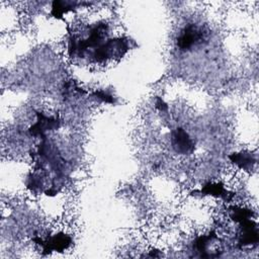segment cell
Returning a JSON list of instances; mask_svg holds the SVG:
<instances>
[{"label":"cell","instance_id":"obj_1","mask_svg":"<svg viewBox=\"0 0 259 259\" xmlns=\"http://www.w3.org/2000/svg\"><path fill=\"white\" fill-rule=\"evenodd\" d=\"M202 38V32L193 25L187 26L180 34L178 38V46L181 49H189L197 44Z\"/></svg>","mask_w":259,"mask_h":259},{"label":"cell","instance_id":"obj_2","mask_svg":"<svg viewBox=\"0 0 259 259\" xmlns=\"http://www.w3.org/2000/svg\"><path fill=\"white\" fill-rule=\"evenodd\" d=\"M172 144L176 152L186 154L192 151V143L187 134L182 130H177L172 137Z\"/></svg>","mask_w":259,"mask_h":259}]
</instances>
